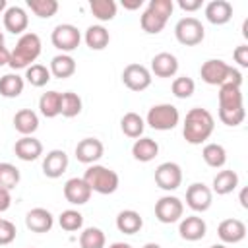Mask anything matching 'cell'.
Segmentation results:
<instances>
[{"instance_id": "obj_1", "label": "cell", "mask_w": 248, "mask_h": 248, "mask_svg": "<svg viewBox=\"0 0 248 248\" xmlns=\"http://www.w3.org/2000/svg\"><path fill=\"white\" fill-rule=\"evenodd\" d=\"M213 130H215V118L207 108L194 107L186 112L184 126H182V136L188 143H192V145L203 143L205 140H209Z\"/></svg>"}, {"instance_id": "obj_2", "label": "cell", "mask_w": 248, "mask_h": 248, "mask_svg": "<svg viewBox=\"0 0 248 248\" xmlns=\"http://www.w3.org/2000/svg\"><path fill=\"white\" fill-rule=\"evenodd\" d=\"M246 116L242 91L238 85L223 83L219 87V120L227 126H238L242 124Z\"/></svg>"}, {"instance_id": "obj_3", "label": "cell", "mask_w": 248, "mask_h": 248, "mask_svg": "<svg viewBox=\"0 0 248 248\" xmlns=\"http://www.w3.org/2000/svg\"><path fill=\"white\" fill-rule=\"evenodd\" d=\"M41 48H43V45H41V37L37 33H31V31L23 33L17 39L14 50H10V64L8 66L14 70H23V68L27 70L39 58Z\"/></svg>"}, {"instance_id": "obj_4", "label": "cell", "mask_w": 248, "mask_h": 248, "mask_svg": "<svg viewBox=\"0 0 248 248\" xmlns=\"http://www.w3.org/2000/svg\"><path fill=\"white\" fill-rule=\"evenodd\" d=\"M200 76L207 85H223V83H232V85H242V76L236 68L229 66L221 58H209L202 64Z\"/></svg>"}, {"instance_id": "obj_5", "label": "cell", "mask_w": 248, "mask_h": 248, "mask_svg": "<svg viewBox=\"0 0 248 248\" xmlns=\"http://www.w3.org/2000/svg\"><path fill=\"white\" fill-rule=\"evenodd\" d=\"M174 4L172 0H151L145 8V12L140 17V25L145 33L149 35H157L165 29L169 16L172 14Z\"/></svg>"}, {"instance_id": "obj_6", "label": "cell", "mask_w": 248, "mask_h": 248, "mask_svg": "<svg viewBox=\"0 0 248 248\" xmlns=\"http://www.w3.org/2000/svg\"><path fill=\"white\" fill-rule=\"evenodd\" d=\"M81 178L87 182L91 192H97V194H103V196L114 194L118 184H120L118 174L112 169L103 167V165H89Z\"/></svg>"}, {"instance_id": "obj_7", "label": "cell", "mask_w": 248, "mask_h": 248, "mask_svg": "<svg viewBox=\"0 0 248 248\" xmlns=\"http://www.w3.org/2000/svg\"><path fill=\"white\" fill-rule=\"evenodd\" d=\"M145 122L159 132H167L176 128V124L180 122V112L174 105L170 103H161V105H153L145 116Z\"/></svg>"}, {"instance_id": "obj_8", "label": "cell", "mask_w": 248, "mask_h": 248, "mask_svg": "<svg viewBox=\"0 0 248 248\" xmlns=\"http://www.w3.org/2000/svg\"><path fill=\"white\" fill-rule=\"evenodd\" d=\"M174 37L184 46H196V45H200L203 41L205 29H203V25H202L200 19L188 16V17H182L174 25Z\"/></svg>"}, {"instance_id": "obj_9", "label": "cell", "mask_w": 248, "mask_h": 248, "mask_svg": "<svg viewBox=\"0 0 248 248\" xmlns=\"http://www.w3.org/2000/svg\"><path fill=\"white\" fill-rule=\"evenodd\" d=\"M50 41H52V45H54L58 50H62V54H68V52H72V50H76V48L79 46V43H81V33H79V29H78L76 25H72V23H60V25H56V27L52 29Z\"/></svg>"}, {"instance_id": "obj_10", "label": "cell", "mask_w": 248, "mask_h": 248, "mask_svg": "<svg viewBox=\"0 0 248 248\" xmlns=\"http://www.w3.org/2000/svg\"><path fill=\"white\" fill-rule=\"evenodd\" d=\"M184 215V203L176 198V196H163L157 200L155 203V217L165 223V225H170V223H176L180 221Z\"/></svg>"}, {"instance_id": "obj_11", "label": "cell", "mask_w": 248, "mask_h": 248, "mask_svg": "<svg viewBox=\"0 0 248 248\" xmlns=\"http://www.w3.org/2000/svg\"><path fill=\"white\" fill-rule=\"evenodd\" d=\"M155 182L161 190H176L182 184V169L174 161H165L155 169Z\"/></svg>"}, {"instance_id": "obj_12", "label": "cell", "mask_w": 248, "mask_h": 248, "mask_svg": "<svg viewBox=\"0 0 248 248\" xmlns=\"http://www.w3.org/2000/svg\"><path fill=\"white\" fill-rule=\"evenodd\" d=\"M186 203L196 213L207 211L211 207V203H213V192H211V188L205 186L203 182L190 184L188 190H186Z\"/></svg>"}, {"instance_id": "obj_13", "label": "cell", "mask_w": 248, "mask_h": 248, "mask_svg": "<svg viewBox=\"0 0 248 248\" xmlns=\"http://www.w3.org/2000/svg\"><path fill=\"white\" fill-rule=\"evenodd\" d=\"M151 72L141 64H128L122 70V81L130 91H145L151 85Z\"/></svg>"}, {"instance_id": "obj_14", "label": "cell", "mask_w": 248, "mask_h": 248, "mask_svg": "<svg viewBox=\"0 0 248 248\" xmlns=\"http://www.w3.org/2000/svg\"><path fill=\"white\" fill-rule=\"evenodd\" d=\"M105 153V145L97 138H83L76 145V159L83 165H95Z\"/></svg>"}, {"instance_id": "obj_15", "label": "cell", "mask_w": 248, "mask_h": 248, "mask_svg": "<svg viewBox=\"0 0 248 248\" xmlns=\"http://www.w3.org/2000/svg\"><path fill=\"white\" fill-rule=\"evenodd\" d=\"M91 188L87 186V182L83 178H70L64 184V198L66 202H70L72 205H83L91 200Z\"/></svg>"}, {"instance_id": "obj_16", "label": "cell", "mask_w": 248, "mask_h": 248, "mask_svg": "<svg viewBox=\"0 0 248 248\" xmlns=\"http://www.w3.org/2000/svg\"><path fill=\"white\" fill-rule=\"evenodd\" d=\"M54 225V217L48 209L45 207H33L31 211H27L25 215V227L31 231V232H48Z\"/></svg>"}, {"instance_id": "obj_17", "label": "cell", "mask_w": 248, "mask_h": 248, "mask_svg": "<svg viewBox=\"0 0 248 248\" xmlns=\"http://www.w3.org/2000/svg\"><path fill=\"white\" fill-rule=\"evenodd\" d=\"M68 169V155L62 149H52L43 159V172L48 178H60Z\"/></svg>"}, {"instance_id": "obj_18", "label": "cell", "mask_w": 248, "mask_h": 248, "mask_svg": "<svg viewBox=\"0 0 248 248\" xmlns=\"http://www.w3.org/2000/svg\"><path fill=\"white\" fill-rule=\"evenodd\" d=\"M205 231H207V225L202 217L198 215H188L184 219H180V225H178V232H180V238L188 240V242H196V240H202L205 236Z\"/></svg>"}, {"instance_id": "obj_19", "label": "cell", "mask_w": 248, "mask_h": 248, "mask_svg": "<svg viewBox=\"0 0 248 248\" xmlns=\"http://www.w3.org/2000/svg\"><path fill=\"white\" fill-rule=\"evenodd\" d=\"M217 234L225 244H236L246 236V225L240 219H225L217 227Z\"/></svg>"}, {"instance_id": "obj_20", "label": "cell", "mask_w": 248, "mask_h": 248, "mask_svg": "<svg viewBox=\"0 0 248 248\" xmlns=\"http://www.w3.org/2000/svg\"><path fill=\"white\" fill-rule=\"evenodd\" d=\"M14 153L17 159L29 163L43 155V143L33 136H21L14 145Z\"/></svg>"}, {"instance_id": "obj_21", "label": "cell", "mask_w": 248, "mask_h": 248, "mask_svg": "<svg viewBox=\"0 0 248 248\" xmlns=\"http://www.w3.org/2000/svg\"><path fill=\"white\" fill-rule=\"evenodd\" d=\"M29 25V16L23 8L19 6H10L4 12V27L6 31L14 33V35H23V31Z\"/></svg>"}, {"instance_id": "obj_22", "label": "cell", "mask_w": 248, "mask_h": 248, "mask_svg": "<svg viewBox=\"0 0 248 248\" xmlns=\"http://www.w3.org/2000/svg\"><path fill=\"white\" fill-rule=\"evenodd\" d=\"M232 17V4L227 0H211L205 6V19L213 25H225Z\"/></svg>"}, {"instance_id": "obj_23", "label": "cell", "mask_w": 248, "mask_h": 248, "mask_svg": "<svg viewBox=\"0 0 248 248\" xmlns=\"http://www.w3.org/2000/svg\"><path fill=\"white\" fill-rule=\"evenodd\" d=\"M178 72V60L170 52H159L151 58V74L157 78H172Z\"/></svg>"}, {"instance_id": "obj_24", "label": "cell", "mask_w": 248, "mask_h": 248, "mask_svg": "<svg viewBox=\"0 0 248 248\" xmlns=\"http://www.w3.org/2000/svg\"><path fill=\"white\" fill-rule=\"evenodd\" d=\"M14 128L21 134V136H33L39 128V116L35 110L31 108H21L16 112L14 116Z\"/></svg>"}, {"instance_id": "obj_25", "label": "cell", "mask_w": 248, "mask_h": 248, "mask_svg": "<svg viewBox=\"0 0 248 248\" xmlns=\"http://www.w3.org/2000/svg\"><path fill=\"white\" fill-rule=\"evenodd\" d=\"M159 153V143L151 138H138L132 145V155L136 161H141V163H149L157 157Z\"/></svg>"}, {"instance_id": "obj_26", "label": "cell", "mask_w": 248, "mask_h": 248, "mask_svg": "<svg viewBox=\"0 0 248 248\" xmlns=\"http://www.w3.org/2000/svg\"><path fill=\"white\" fill-rule=\"evenodd\" d=\"M143 227V219L134 209H124L116 215V229L124 234H136Z\"/></svg>"}, {"instance_id": "obj_27", "label": "cell", "mask_w": 248, "mask_h": 248, "mask_svg": "<svg viewBox=\"0 0 248 248\" xmlns=\"http://www.w3.org/2000/svg\"><path fill=\"white\" fill-rule=\"evenodd\" d=\"M83 41H85V45H87L91 50H103V48L108 46L110 35H108V31H107L103 25H89V27L85 29Z\"/></svg>"}, {"instance_id": "obj_28", "label": "cell", "mask_w": 248, "mask_h": 248, "mask_svg": "<svg viewBox=\"0 0 248 248\" xmlns=\"http://www.w3.org/2000/svg\"><path fill=\"white\" fill-rule=\"evenodd\" d=\"M238 186V174L231 169H225V170H219L213 178V190L217 196H227L231 194L234 188Z\"/></svg>"}, {"instance_id": "obj_29", "label": "cell", "mask_w": 248, "mask_h": 248, "mask_svg": "<svg viewBox=\"0 0 248 248\" xmlns=\"http://www.w3.org/2000/svg\"><path fill=\"white\" fill-rule=\"evenodd\" d=\"M50 76L58 78V79H66L70 76L76 74V60L70 54H56L50 60Z\"/></svg>"}, {"instance_id": "obj_30", "label": "cell", "mask_w": 248, "mask_h": 248, "mask_svg": "<svg viewBox=\"0 0 248 248\" xmlns=\"http://www.w3.org/2000/svg\"><path fill=\"white\" fill-rule=\"evenodd\" d=\"M120 128H122L124 136H128L132 140H138V138H141V134L145 130V120L138 112H126L120 118Z\"/></svg>"}, {"instance_id": "obj_31", "label": "cell", "mask_w": 248, "mask_h": 248, "mask_svg": "<svg viewBox=\"0 0 248 248\" xmlns=\"http://www.w3.org/2000/svg\"><path fill=\"white\" fill-rule=\"evenodd\" d=\"M23 87H25V81L17 74H6L0 78V95L6 99L19 97L23 93Z\"/></svg>"}, {"instance_id": "obj_32", "label": "cell", "mask_w": 248, "mask_h": 248, "mask_svg": "<svg viewBox=\"0 0 248 248\" xmlns=\"http://www.w3.org/2000/svg\"><path fill=\"white\" fill-rule=\"evenodd\" d=\"M202 157L211 169H221L227 163V151L221 143H205L202 149Z\"/></svg>"}, {"instance_id": "obj_33", "label": "cell", "mask_w": 248, "mask_h": 248, "mask_svg": "<svg viewBox=\"0 0 248 248\" xmlns=\"http://www.w3.org/2000/svg\"><path fill=\"white\" fill-rule=\"evenodd\" d=\"M39 110L45 118H56L60 114V93L46 91L39 99Z\"/></svg>"}, {"instance_id": "obj_34", "label": "cell", "mask_w": 248, "mask_h": 248, "mask_svg": "<svg viewBox=\"0 0 248 248\" xmlns=\"http://www.w3.org/2000/svg\"><path fill=\"white\" fill-rule=\"evenodd\" d=\"M81 97L74 91H66L60 93V114L64 118H74L81 112Z\"/></svg>"}, {"instance_id": "obj_35", "label": "cell", "mask_w": 248, "mask_h": 248, "mask_svg": "<svg viewBox=\"0 0 248 248\" xmlns=\"http://www.w3.org/2000/svg\"><path fill=\"white\" fill-rule=\"evenodd\" d=\"M107 238L99 227H87L79 234V248H105Z\"/></svg>"}, {"instance_id": "obj_36", "label": "cell", "mask_w": 248, "mask_h": 248, "mask_svg": "<svg viewBox=\"0 0 248 248\" xmlns=\"http://www.w3.org/2000/svg\"><path fill=\"white\" fill-rule=\"evenodd\" d=\"M89 10L99 21H110L116 16V2L114 0H91Z\"/></svg>"}, {"instance_id": "obj_37", "label": "cell", "mask_w": 248, "mask_h": 248, "mask_svg": "<svg viewBox=\"0 0 248 248\" xmlns=\"http://www.w3.org/2000/svg\"><path fill=\"white\" fill-rule=\"evenodd\" d=\"M25 79L33 85V87H45L50 81V70L43 64H31L25 70Z\"/></svg>"}, {"instance_id": "obj_38", "label": "cell", "mask_w": 248, "mask_h": 248, "mask_svg": "<svg viewBox=\"0 0 248 248\" xmlns=\"http://www.w3.org/2000/svg\"><path fill=\"white\" fill-rule=\"evenodd\" d=\"M27 8L41 19H48L58 12L56 0H27Z\"/></svg>"}, {"instance_id": "obj_39", "label": "cell", "mask_w": 248, "mask_h": 248, "mask_svg": "<svg viewBox=\"0 0 248 248\" xmlns=\"http://www.w3.org/2000/svg\"><path fill=\"white\" fill-rule=\"evenodd\" d=\"M19 169L12 163H0V188L14 190L19 184Z\"/></svg>"}, {"instance_id": "obj_40", "label": "cell", "mask_w": 248, "mask_h": 248, "mask_svg": "<svg viewBox=\"0 0 248 248\" xmlns=\"http://www.w3.org/2000/svg\"><path fill=\"white\" fill-rule=\"evenodd\" d=\"M170 89H172V95H174L176 99H188V97L194 95L196 83H194V79L188 78V76H178V78H174Z\"/></svg>"}, {"instance_id": "obj_41", "label": "cell", "mask_w": 248, "mask_h": 248, "mask_svg": "<svg viewBox=\"0 0 248 248\" xmlns=\"http://www.w3.org/2000/svg\"><path fill=\"white\" fill-rule=\"evenodd\" d=\"M58 225H60L64 231H68V232L79 231V229L83 227V215H81L79 211H76V209H66V211L60 213Z\"/></svg>"}, {"instance_id": "obj_42", "label": "cell", "mask_w": 248, "mask_h": 248, "mask_svg": "<svg viewBox=\"0 0 248 248\" xmlns=\"http://www.w3.org/2000/svg\"><path fill=\"white\" fill-rule=\"evenodd\" d=\"M16 225L8 219H0V246H6V244H12L16 240Z\"/></svg>"}, {"instance_id": "obj_43", "label": "cell", "mask_w": 248, "mask_h": 248, "mask_svg": "<svg viewBox=\"0 0 248 248\" xmlns=\"http://www.w3.org/2000/svg\"><path fill=\"white\" fill-rule=\"evenodd\" d=\"M232 56H234V62H238V66L248 68V45H238Z\"/></svg>"}, {"instance_id": "obj_44", "label": "cell", "mask_w": 248, "mask_h": 248, "mask_svg": "<svg viewBox=\"0 0 248 248\" xmlns=\"http://www.w3.org/2000/svg\"><path fill=\"white\" fill-rule=\"evenodd\" d=\"M178 6L184 12H196L202 8V0H178Z\"/></svg>"}, {"instance_id": "obj_45", "label": "cell", "mask_w": 248, "mask_h": 248, "mask_svg": "<svg viewBox=\"0 0 248 248\" xmlns=\"http://www.w3.org/2000/svg\"><path fill=\"white\" fill-rule=\"evenodd\" d=\"M10 205H12V194H10V190L0 188V213L6 211V209H10Z\"/></svg>"}, {"instance_id": "obj_46", "label": "cell", "mask_w": 248, "mask_h": 248, "mask_svg": "<svg viewBox=\"0 0 248 248\" xmlns=\"http://www.w3.org/2000/svg\"><path fill=\"white\" fill-rule=\"evenodd\" d=\"M8 64H10V50L4 45H0V66H8Z\"/></svg>"}, {"instance_id": "obj_47", "label": "cell", "mask_w": 248, "mask_h": 248, "mask_svg": "<svg viewBox=\"0 0 248 248\" xmlns=\"http://www.w3.org/2000/svg\"><path fill=\"white\" fill-rule=\"evenodd\" d=\"M141 4H143V0H122V6L126 10H138V8H141Z\"/></svg>"}, {"instance_id": "obj_48", "label": "cell", "mask_w": 248, "mask_h": 248, "mask_svg": "<svg viewBox=\"0 0 248 248\" xmlns=\"http://www.w3.org/2000/svg\"><path fill=\"white\" fill-rule=\"evenodd\" d=\"M246 192H248L246 188H242V192H240V205H242L244 209L248 207V202H246Z\"/></svg>"}, {"instance_id": "obj_49", "label": "cell", "mask_w": 248, "mask_h": 248, "mask_svg": "<svg viewBox=\"0 0 248 248\" xmlns=\"http://www.w3.org/2000/svg\"><path fill=\"white\" fill-rule=\"evenodd\" d=\"M108 248H132L128 242H112Z\"/></svg>"}, {"instance_id": "obj_50", "label": "cell", "mask_w": 248, "mask_h": 248, "mask_svg": "<svg viewBox=\"0 0 248 248\" xmlns=\"http://www.w3.org/2000/svg\"><path fill=\"white\" fill-rule=\"evenodd\" d=\"M242 35L248 39V19H244V23H242Z\"/></svg>"}, {"instance_id": "obj_51", "label": "cell", "mask_w": 248, "mask_h": 248, "mask_svg": "<svg viewBox=\"0 0 248 248\" xmlns=\"http://www.w3.org/2000/svg\"><path fill=\"white\" fill-rule=\"evenodd\" d=\"M143 248H161L157 242H147V244H143Z\"/></svg>"}, {"instance_id": "obj_52", "label": "cell", "mask_w": 248, "mask_h": 248, "mask_svg": "<svg viewBox=\"0 0 248 248\" xmlns=\"http://www.w3.org/2000/svg\"><path fill=\"white\" fill-rule=\"evenodd\" d=\"M6 8H8L6 0H0V12H6Z\"/></svg>"}, {"instance_id": "obj_53", "label": "cell", "mask_w": 248, "mask_h": 248, "mask_svg": "<svg viewBox=\"0 0 248 248\" xmlns=\"http://www.w3.org/2000/svg\"><path fill=\"white\" fill-rule=\"evenodd\" d=\"M209 248H227L225 244H213V246H209Z\"/></svg>"}, {"instance_id": "obj_54", "label": "cell", "mask_w": 248, "mask_h": 248, "mask_svg": "<svg viewBox=\"0 0 248 248\" xmlns=\"http://www.w3.org/2000/svg\"><path fill=\"white\" fill-rule=\"evenodd\" d=\"M0 45H4V33L0 31Z\"/></svg>"}]
</instances>
